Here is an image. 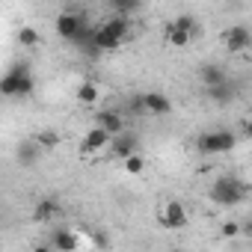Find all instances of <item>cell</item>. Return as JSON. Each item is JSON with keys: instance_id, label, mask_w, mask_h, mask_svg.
<instances>
[{"instance_id": "13", "label": "cell", "mask_w": 252, "mask_h": 252, "mask_svg": "<svg viewBox=\"0 0 252 252\" xmlns=\"http://www.w3.org/2000/svg\"><path fill=\"white\" fill-rule=\"evenodd\" d=\"M205 95H208V101H214V104H231L234 98H237V83L228 77L225 83H220V86H211V89H205Z\"/></svg>"}, {"instance_id": "10", "label": "cell", "mask_w": 252, "mask_h": 252, "mask_svg": "<svg viewBox=\"0 0 252 252\" xmlns=\"http://www.w3.org/2000/svg\"><path fill=\"white\" fill-rule=\"evenodd\" d=\"M95 128H101V131L113 140V137H119V134L125 131V119H122L116 110H101V113L95 116Z\"/></svg>"}, {"instance_id": "17", "label": "cell", "mask_w": 252, "mask_h": 252, "mask_svg": "<svg viewBox=\"0 0 252 252\" xmlns=\"http://www.w3.org/2000/svg\"><path fill=\"white\" fill-rule=\"evenodd\" d=\"M33 140H36V146H39L42 152H54V149H57V146L63 143L60 131H54V128H48V131H39V134H36Z\"/></svg>"}, {"instance_id": "20", "label": "cell", "mask_w": 252, "mask_h": 252, "mask_svg": "<svg viewBox=\"0 0 252 252\" xmlns=\"http://www.w3.org/2000/svg\"><path fill=\"white\" fill-rule=\"evenodd\" d=\"M18 42H21L24 48H36V45H39V30H36V27H21V30H18Z\"/></svg>"}, {"instance_id": "8", "label": "cell", "mask_w": 252, "mask_h": 252, "mask_svg": "<svg viewBox=\"0 0 252 252\" xmlns=\"http://www.w3.org/2000/svg\"><path fill=\"white\" fill-rule=\"evenodd\" d=\"M140 104H143V113H152V116H169L172 113V101L163 92H143Z\"/></svg>"}, {"instance_id": "16", "label": "cell", "mask_w": 252, "mask_h": 252, "mask_svg": "<svg viewBox=\"0 0 252 252\" xmlns=\"http://www.w3.org/2000/svg\"><path fill=\"white\" fill-rule=\"evenodd\" d=\"M77 234L71 231V228H57L54 231V237H51V246L57 249V252H74L77 249Z\"/></svg>"}, {"instance_id": "12", "label": "cell", "mask_w": 252, "mask_h": 252, "mask_svg": "<svg viewBox=\"0 0 252 252\" xmlns=\"http://www.w3.org/2000/svg\"><path fill=\"white\" fill-rule=\"evenodd\" d=\"M104 146H110V137L101 131V128H95V125H92V128L83 134V143H80V152L83 155H95V152H101Z\"/></svg>"}, {"instance_id": "5", "label": "cell", "mask_w": 252, "mask_h": 252, "mask_svg": "<svg viewBox=\"0 0 252 252\" xmlns=\"http://www.w3.org/2000/svg\"><path fill=\"white\" fill-rule=\"evenodd\" d=\"M137 149H140V137L128 131H122L119 137L110 140V158H119V160H128L131 155H137Z\"/></svg>"}, {"instance_id": "18", "label": "cell", "mask_w": 252, "mask_h": 252, "mask_svg": "<svg viewBox=\"0 0 252 252\" xmlns=\"http://www.w3.org/2000/svg\"><path fill=\"white\" fill-rule=\"evenodd\" d=\"M77 101H80V104H95V101H98V86H95L92 80H83V83L77 86Z\"/></svg>"}, {"instance_id": "7", "label": "cell", "mask_w": 252, "mask_h": 252, "mask_svg": "<svg viewBox=\"0 0 252 252\" xmlns=\"http://www.w3.org/2000/svg\"><path fill=\"white\" fill-rule=\"evenodd\" d=\"M158 220H160L163 228H172V231H175V228H184V222H187V208L172 199V202L163 205V211L158 214Z\"/></svg>"}, {"instance_id": "22", "label": "cell", "mask_w": 252, "mask_h": 252, "mask_svg": "<svg viewBox=\"0 0 252 252\" xmlns=\"http://www.w3.org/2000/svg\"><path fill=\"white\" fill-rule=\"evenodd\" d=\"M222 234H225V237H240V225H237L234 220H228V222L222 225Z\"/></svg>"}, {"instance_id": "6", "label": "cell", "mask_w": 252, "mask_h": 252, "mask_svg": "<svg viewBox=\"0 0 252 252\" xmlns=\"http://www.w3.org/2000/svg\"><path fill=\"white\" fill-rule=\"evenodd\" d=\"M222 42H225L228 54H243V51L252 45V33H249V27H246V24H234V27H228V30H225Z\"/></svg>"}, {"instance_id": "14", "label": "cell", "mask_w": 252, "mask_h": 252, "mask_svg": "<svg viewBox=\"0 0 252 252\" xmlns=\"http://www.w3.org/2000/svg\"><path fill=\"white\" fill-rule=\"evenodd\" d=\"M39 155H42V149L36 146V140H24V143H18V149H15V160H18L24 169L36 166V163H39Z\"/></svg>"}, {"instance_id": "11", "label": "cell", "mask_w": 252, "mask_h": 252, "mask_svg": "<svg viewBox=\"0 0 252 252\" xmlns=\"http://www.w3.org/2000/svg\"><path fill=\"white\" fill-rule=\"evenodd\" d=\"M199 80H202V86H205V89H211V86L225 83V80H228V71H225L220 63H205V65L199 68Z\"/></svg>"}, {"instance_id": "9", "label": "cell", "mask_w": 252, "mask_h": 252, "mask_svg": "<svg viewBox=\"0 0 252 252\" xmlns=\"http://www.w3.org/2000/svg\"><path fill=\"white\" fill-rule=\"evenodd\" d=\"M86 27V18L80 15V12H63V15H57V33L63 36V39H74L80 30Z\"/></svg>"}, {"instance_id": "23", "label": "cell", "mask_w": 252, "mask_h": 252, "mask_svg": "<svg viewBox=\"0 0 252 252\" xmlns=\"http://www.w3.org/2000/svg\"><path fill=\"white\" fill-rule=\"evenodd\" d=\"M33 252H51V246H36Z\"/></svg>"}, {"instance_id": "19", "label": "cell", "mask_w": 252, "mask_h": 252, "mask_svg": "<svg viewBox=\"0 0 252 252\" xmlns=\"http://www.w3.org/2000/svg\"><path fill=\"white\" fill-rule=\"evenodd\" d=\"M113 9H116V15L128 18V15H134L140 9V0H113Z\"/></svg>"}, {"instance_id": "4", "label": "cell", "mask_w": 252, "mask_h": 252, "mask_svg": "<svg viewBox=\"0 0 252 252\" xmlns=\"http://www.w3.org/2000/svg\"><path fill=\"white\" fill-rule=\"evenodd\" d=\"M193 30H196V18L193 15H178V18H172L166 24V42L175 45V48H184L190 42Z\"/></svg>"}, {"instance_id": "1", "label": "cell", "mask_w": 252, "mask_h": 252, "mask_svg": "<svg viewBox=\"0 0 252 252\" xmlns=\"http://www.w3.org/2000/svg\"><path fill=\"white\" fill-rule=\"evenodd\" d=\"M249 199V184L240 181L237 175H220L211 184V202L220 208H237Z\"/></svg>"}, {"instance_id": "21", "label": "cell", "mask_w": 252, "mask_h": 252, "mask_svg": "<svg viewBox=\"0 0 252 252\" xmlns=\"http://www.w3.org/2000/svg\"><path fill=\"white\" fill-rule=\"evenodd\" d=\"M125 169H128L131 175H140L143 169H146V160H143V155L137 152V155H131L128 160H125Z\"/></svg>"}, {"instance_id": "3", "label": "cell", "mask_w": 252, "mask_h": 252, "mask_svg": "<svg viewBox=\"0 0 252 252\" xmlns=\"http://www.w3.org/2000/svg\"><path fill=\"white\" fill-rule=\"evenodd\" d=\"M234 146H237V134H234V131H225V128L208 131V134H202L199 143H196V149H199L202 155H225V152H231Z\"/></svg>"}, {"instance_id": "15", "label": "cell", "mask_w": 252, "mask_h": 252, "mask_svg": "<svg viewBox=\"0 0 252 252\" xmlns=\"http://www.w3.org/2000/svg\"><path fill=\"white\" fill-rule=\"evenodd\" d=\"M60 214H63V205H60L57 199H51V196H48V199H39L36 208H33V220H36V222H51V220L60 217Z\"/></svg>"}, {"instance_id": "24", "label": "cell", "mask_w": 252, "mask_h": 252, "mask_svg": "<svg viewBox=\"0 0 252 252\" xmlns=\"http://www.w3.org/2000/svg\"><path fill=\"white\" fill-rule=\"evenodd\" d=\"M178 252H193V249H178Z\"/></svg>"}, {"instance_id": "2", "label": "cell", "mask_w": 252, "mask_h": 252, "mask_svg": "<svg viewBox=\"0 0 252 252\" xmlns=\"http://www.w3.org/2000/svg\"><path fill=\"white\" fill-rule=\"evenodd\" d=\"M33 89H36V80H33L27 63L9 65L6 74L0 77V95L3 98H27V95H33Z\"/></svg>"}]
</instances>
